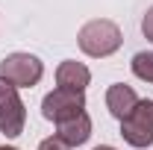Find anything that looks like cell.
<instances>
[{
  "label": "cell",
  "mask_w": 153,
  "mask_h": 150,
  "mask_svg": "<svg viewBox=\"0 0 153 150\" xmlns=\"http://www.w3.org/2000/svg\"><path fill=\"white\" fill-rule=\"evenodd\" d=\"M121 135L130 147H150L153 144V100H138L135 109L121 121Z\"/></svg>",
  "instance_id": "cell-3"
},
{
  "label": "cell",
  "mask_w": 153,
  "mask_h": 150,
  "mask_svg": "<svg viewBox=\"0 0 153 150\" xmlns=\"http://www.w3.org/2000/svg\"><path fill=\"white\" fill-rule=\"evenodd\" d=\"M94 150H115L112 144H100V147H94Z\"/></svg>",
  "instance_id": "cell-12"
},
{
  "label": "cell",
  "mask_w": 153,
  "mask_h": 150,
  "mask_svg": "<svg viewBox=\"0 0 153 150\" xmlns=\"http://www.w3.org/2000/svg\"><path fill=\"white\" fill-rule=\"evenodd\" d=\"M0 76L15 88H33L44 76V65L33 53H9L0 62Z\"/></svg>",
  "instance_id": "cell-2"
},
{
  "label": "cell",
  "mask_w": 153,
  "mask_h": 150,
  "mask_svg": "<svg viewBox=\"0 0 153 150\" xmlns=\"http://www.w3.org/2000/svg\"><path fill=\"white\" fill-rule=\"evenodd\" d=\"M38 150H71V147H68L59 135H50V138H44V141L38 144Z\"/></svg>",
  "instance_id": "cell-10"
},
{
  "label": "cell",
  "mask_w": 153,
  "mask_h": 150,
  "mask_svg": "<svg viewBox=\"0 0 153 150\" xmlns=\"http://www.w3.org/2000/svg\"><path fill=\"white\" fill-rule=\"evenodd\" d=\"M121 41H124V38H121L118 24H115V21H106V18L88 21V24H82L79 33H76V44H79V50H82L85 56H91V59L112 56L115 50L121 47Z\"/></svg>",
  "instance_id": "cell-1"
},
{
  "label": "cell",
  "mask_w": 153,
  "mask_h": 150,
  "mask_svg": "<svg viewBox=\"0 0 153 150\" xmlns=\"http://www.w3.org/2000/svg\"><path fill=\"white\" fill-rule=\"evenodd\" d=\"M135 103H138V94H135L130 85L115 82V85H109V88H106V109H109V115H112V118H118V121H124L127 115L133 112Z\"/></svg>",
  "instance_id": "cell-7"
},
{
  "label": "cell",
  "mask_w": 153,
  "mask_h": 150,
  "mask_svg": "<svg viewBox=\"0 0 153 150\" xmlns=\"http://www.w3.org/2000/svg\"><path fill=\"white\" fill-rule=\"evenodd\" d=\"M85 112V94L82 91H71V88H53L50 94H44L41 100V115L47 121H65V118H74V115Z\"/></svg>",
  "instance_id": "cell-5"
},
{
  "label": "cell",
  "mask_w": 153,
  "mask_h": 150,
  "mask_svg": "<svg viewBox=\"0 0 153 150\" xmlns=\"http://www.w3.org/2000/svg\"><path fill=\"white\" fill-rule=\"evenodd\" d=\"M141 33H144L147 41H153V6L144 12V18H141Z\"/></svg>",
  "instance_id": "cell-11"
},
{
  "label": "cell",
  "mask_w": 153,
  "mask_h": 150,
  "mask_svg": "<svg viewBox=\"0 0 153 150\" xmlns=\"http://www.w3.org/2000/svg\"><path fill=\"white\" fill-rule=\"evenodd\" d=\"M0 150H18V147H9V144H0Z\"/></svg>",
  "instance_id": "cell-13"
},
{
  "label": "cell",
  "mask_w": 153,
  "mask_h": 150,
  "mask_svg": "<svg viewBox=\"0 0 153 150\" xmlns=\"http://www.w3.org/2000/svg\"><path fill=\"white\" fill-rule=\"evenodd\" d=\"M56 135L68 147H79V144H85L91 138V118L85 112L74 115V118H65V121L56 124Z\"/></svg>",
  "instance_id": "cell-6"
},
{
  "label": "cell",
  "mask_w": 153,
  "mask_h": 150,
  "mask_svg": "<svg viewBox=\"0 0 153 150\" xmlns=\"http://www.w3.org/2000/svg\"><path fill=\"white\" fill-rule=\"evenodd\" d=\"M130 65H133V74L138 76V79L153 82V53H150V50H141V53H135Z\"/></svg>",
  "instance_id": "cell-9"
},
{
  "label": "cell",
  "mask_w": 153,
  "mask_h": 150,
  "mask_svg": "<svg viewBox=\"0 0 153 150\" xmlns=\"http://www.w3.org/2000/svg\"><path fill=\"white\" fill-rule=\"evenodd\" d=\"M91 82V71L82 65V62H74V59H65L56 68V85L59 88H71V91H85V85Z\"/></svg>",
  "instance_id": "cell-8"
},
{
  "label": "cell",
  "mask_w": 153,
  "mask_h": 150,
  "mask_svg": "<svg viewBox=\"0 0 153 150\" xmlns=\"http://www.w3.org/2000/svg\"><path fill=\"white\" fill-rule=\"evenodd\" d=\"M24 124H27V106L18 88L0 76V132L6 138H18L24 132Z\"/></svg>",
  "instance_id": "cell-4"
}]
</instances>
